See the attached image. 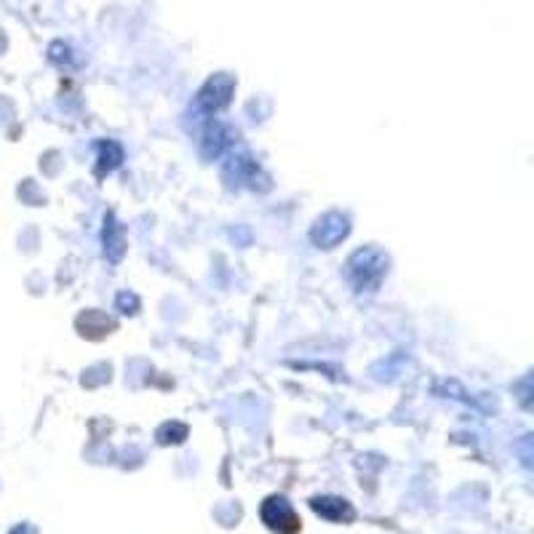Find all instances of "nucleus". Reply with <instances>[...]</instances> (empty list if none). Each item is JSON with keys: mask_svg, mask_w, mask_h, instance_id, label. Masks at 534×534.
Here are the masks:
<instances>
[{"mask_svg": "<svg viewBox=\"0 0 534 534\" xmlns=\"http://www.w3.org/2000/svg\"><path fill=\"white\" fill-rule=\"evenodd\" d=\"M185 436H188V428H185V425H177V422L158 431V441H160V443H180Z\"/></svg>", "mask_w": 534, "mask_h": 534, "instance_id": "1a4fd4ad", "label": "nucleus"}, {"mask_svg": "<svg viewBox=\"0 0 534 534\" xmlns=\"http://www.w3.org/2000/svg\"><path fill=\"white\" fill-rule=\"evenodd\" d=\"M259 513H262V524L276 534H296L299 527H302L299 516L294 513L292 502L286 497H278V494L267 497L262 502V510Z\"/></svg>", "mask_w": 534, "mask_h": 534, "instance_id": "7ed1b4c3", "label": "nucleus"}, {"mask_svg": "<svg viewBox=\"0 0 534 534\" xmlns=\"http://www.w3.org/2000/svg\"><path fill=\"white\" fill-rule=\"evenodd\" d=\"M118 305L123 307V313H137V296L134 294H121Z\"/></svg>", "mask_w": 534, "mask_h": 534, "instance_id": "9d476101", "label": "nucleus"}, {"mask_svg": "<svg viewBox=\"0 0 534 534\" xmlns=\"http://www.w3.org/2000/svg\"><path fill=\"white\" fill-rule=\"evenodd\" d=\"M233 131L228 129V126H222V123H214V126H209L206 129V134H203V142H200V152H203V158H219L228 147L233 145Z\"/></svg>", "mask_w": 534, "mask_h": 534, "instance_id": "423d86ee", "label": "nucleus"}, {"mask_svg": "<svg viewBox=\"0 0 534 534\" xmlns=\"http://www.w3.org/2000/svg\"><path fill=\"white\" fill-rule=\"evenodd\" d=\"M345 267V278L355 292H377L388 276V254L377 246H364L347 259Z\"/></svg>", "mask_w": 534, "mask_h": 534, "instance_id": "f257e3e1", "label": "nucleus"}, {"mask_svg": "<svg viewBox=\"0 0 534 534\" xmlns=\"http://www.w3.org/2000/svg\"><path fill=\"white\" fill-rule=\"evenodd\" d=\"M102 238H104V254H107V259L110 262H118L123 257V230H121V225L115 222L112 214L104 219V236Z\"/></svg>", "mask_w": 534, "mask_h": 534, "instance_id": "0eeeda50", "label": "nucleus"}, {"mask_svg": "<svg viewBox=\"0 0 534 534\" xmlns=\"http://www.w3.org/2000/svg\"><path fill=\"white\" fill-rule=\"evenodd\" d=\"M11 534H35V529H33L30 524H22V527H16Z\"/></svg>", "mask_w": 534, "mask_h": 534, "instance_id": "9b49d317", "label": "nucleus"}, {"mask_svg": "<svg viewBox=\"0 0 534 534\" xmlns=\"http://www.w3.org/2000/svg\"><path fill=\"white\" fill-rule=\"evenodd\" d=\"M347 233H350L347 217L340 214V211H329V214H324V217L313 225L310 241L316 243L318 248H335L337 243H342L347 238Z\"/></svg>", "mask_w": 534, "mask_h": 534, "instance_id": "20e7f679", "label": "nucleus"}, {"mask_svg": "<svg viewBox=\"0 0 534 534\" xmlns=\"http://www.w3.org/2000/svg\"><path fill=\"white\" fill-rule=\"evenodd\" d=\"M233 92H236V81H233L230 75H225V73L214 75V78L198 92L193 107H190V121H193V123H200V121L211 118L214 112H219L222 107H228Z\"/></svg>", "mask_w": 534, "mask_h": 534, "instance_id": "f03ea898", "label": "nucleus"}, {"mask_svg": "<svg viewBox=\"0 0 534 534\" xmlns=\"http://www.w3.org/2000/svg\"><path fill=\"white\" fill-rule=\"evenodd\" d=\"M99 174H104V171H112V169H118V163L123 160V150L115 145V142H102L99 145Z\"/></svg>", "mask_w": 534, "mask_h": 534, "instance_id": "6e6552de", "label": "nucleus"}, {"mask_svg": "<svg viewBox=\"0 0 534 534\" xmlns=\"http://www.w3.org/2000/svg\"><path fill=\"white\" fill-rule=\"evenodd\" d=\"M310 508H313L316 516H321V519H326V521H335V524H347V521L355 519L353 505H350L347 500H342V497H329V494L313 497V500H310Z\"/></svg>", "mask_w": 534, "mask_h": 534, "instance_id": "39448f33", "label": "nucleus"}]
</instances>
